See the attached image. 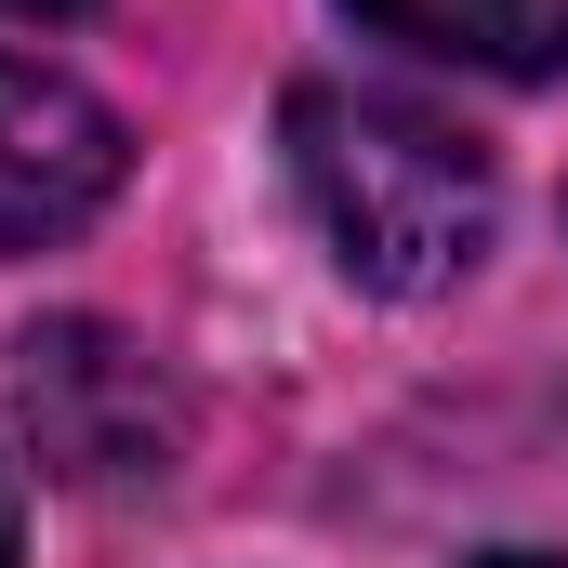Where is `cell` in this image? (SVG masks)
<instances>
[{"mask_svg":"<svg viewBox=\"0 0 568 568\" xmlns=\"http://www.w3.org/2000/svg\"><path fill=\"white\" fill-rule=\"evenodd\" d=\"M291 199H304V225L331 239V265L357 291H384V304H424L449 291L476 252H489V159L424 120V106H397V93H344V80H304L291 93Z\"/></svg>","mask_w":568,"mask_h":568,"instance_id":"obj_1","label":"cell"},{"mask_svg":"<svg viewBox=\"0 0 568 568\" xmlns=\"http://www.w3.org/2000/svg\"><path fill=\"white\" fill-rule=\"evenodd\" d=\"M13 424L40 449V476H67V489H159L172 449H185V397L133 331L40 317L13 344Z\"/></svg>","mask_w":568,"mask_h":568,"instance_id":"obj_2","label":"cell"},{"mask_svg":"<svg viewBox=\"0 0 568 568\" xmlns=\"http://www.w3.org/2000/svg\"><path fill=\"white\" fill-rule=\"evenodd\" d=\"M120 199V120L40 67V53H0V252H40L67 225H93Z\"/></svg>","mask_w":568,"mask_h":568,"instance_id":"obj_3","label":"cell"},{"mask_svg":"<svg viewBox=\"0 0 568 568\" xmlns=\"http://www.w3.org/2000/svg\"><path fill=\"white\" fill-rule=\"evenodd\" d=\"M344 13L436 53V67H489V80H556L568 67V0H344Z\"/></svg>","mask_w":568,"mask_h":568,"instance_id":"obj_4","label":"cell"},{"mask_svg":"<svg viewBox=\"0 0 568 568\" xmlns=\"http://www.w3.org/2000/svg\"><path fill=\"white\" fill-rule=\"evenodd\" d=\"M0 13H40V27H67V13H93V0H0Z\"/></svg>","mask_w":568,"mask_h":568,"instance_id":"obj_5","label":"cell"},{"mask_svg":"<svg viewBox=\"0 0 568 568\" xmlns=\"http://www.w3.org/2000/svg\"><path fill=\"white\" fill-rule=\"evenodd\" d=\"M13 542H27V516H13V476H0V568H13Z\"/></svg>","mask_w":568,"mask_h":568,"instance_id":"obj_6","label":"cell"},{"mask_svg":"<svg viewBox=\"0 0 568 568\" xmlns=\"http://www.w3.org/2000/svg\"><path fill=\"white\" fill-rule=\"evenodd\" d=\"M476 568H556V556H476Z\"/></svg>","mask_w":568,"mask_h":568,"instance_id":"obj_7","label":"cell"}]
</instances>
